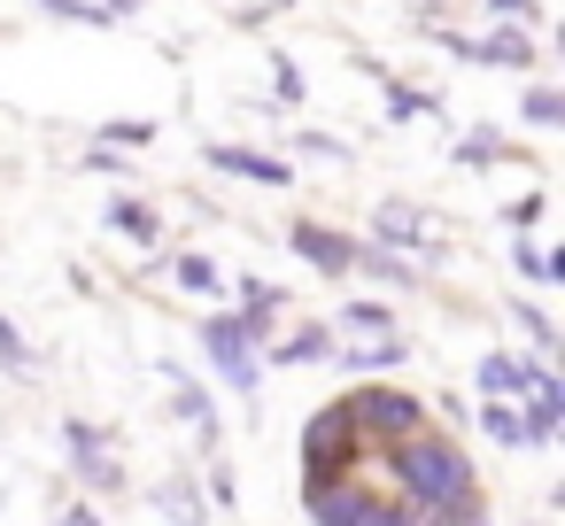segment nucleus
Segmentation results:
<instances>
[{"mask_svg":"<svg viewBox=\"0 0 565 526\" xmlns=\"http://www.w3.org/2000/svg\"><path fill=\"white\" fill-rule=\"evenodd\" d=\"M387 487H395V503H411V511H465V503H480L465 449H457L449 433H434V426L387 441Z\"/></svg>","mask_w":565,"mask_h":526,"instance_id":"f257e3e1","label":"nucleus"},{"mask_svg":"<svg viewBox=\"0 0 565 526\" xmlns=\"http://www.w3.org/2000/svg\"><path fill=\"white\" fill-rule=\"evenodd\" d=\"M341 418H349L356 449H372V441H403V433H418V426H426V402L403 395V387H356V395H341Z\"/></svg>","mask_w":565,"mask_h":526,"instance_id":"f03ea898","label":"nucleus"},{"mask_svg":"<svg viewBox=\"0 0 565 526\" xmlns=\"http://www.w3.org/2000/svg\"><path fill=\"white\" fill-rule=\"evenodd\" d=\"M519 395H526V449H550L557 441V418H565V387H557V372L542 364V356H526L519 364Z\"/></svg>","mask_w":565,"mask_h":526,"instance_id":"7ed1b4c3","label":"nucleus"},{"mask_svg":"<svg viewBox=\"0 0 565 526\" xmlns=\"http://www.w3.org/2000/svg\"><path fill=\"white\" fill-rule=\"evenodd\" d=\"M202 341H210V356H217L225 387H241V395L256 402V379H264V364H256V341H248V325H241V318H202Z\"/></svg>","mask_w":565,"mask_h":526,"instance_id":"20e7f679","label":"nucleus"},{"mask_svg":"<svg viewBox=\"0 0 565 526\" xmlns=\"http://www.w3.org/2000/svg\"><path fill=\"white\" fill-rule=\"evenodd\" d=\"M63 441H71V464H78V480L94 487V495H109V487H125V472H117V457H109V441L94 433V426H63Z\"/></svg>","mask_w":565,"mask_h":526,"instance_id":"39448f33","label":"nucleus"},{"mask_svg":"<svg viewBox=\"0 0 565 526\" xmlns=\"http://www.w3.org/2000/svg\"><path fill=\"white\" fill-rule=\"evenodd\" d=\"M287 240H295V256H302V264H318V271H333V279H341V271H356V240H341V233H333V225H318V217H302Z\"/></svg>","mask_w":565,"mask_h":526,"instance_id":"423d86ee","label":"nucleus"},{"mask_svg":"<svg viewBox=\"0 0 565 526\" xmlns=\"http://www.w3.org/2000/svg\"><path fill=\"white\" fill-rule=\"evenodd\" d=\"M372 233H380L387 248H426V210H418V202H380Z\"/></svg>","mask_w":565,"mask_h":526,"instance_id":"0eeeda50","label":"nucleus"},{"mask_svg":"<svg viewBox=\"0 0 565 526\" xmlns=\"http://www.w3.org/2000/svg\"><path fill=\"white\" fill-rule=\"evenodd\" d=\"M163 372H171V395H179V418L194 426V441H202V449H217V410H210V395H202L179 364H163Z\"/></svg>","mask_w":565,"mask_h":526,"instance_id":"6e6552de","label":"nucleus"},{"mask_svg":"<svg viewBox=\"0 0 565 526\" xmlns=\"http://www.w3.org/2000/svg\"><path fill=\"white\" fill-rule=\"evenodd\" d=\"M457 47H465L472 63H503V71H526V63H534V47H526V32H503V24H495L488 40H457Z\"/></svg>","mask_w":565,"mask_h":526,"instance_id":"1a4fd4ad","label":"nucleus"},{"mask_svg":"<svg viewBox=\"0 0 565 526\" xmlns=\"http://www.w3.org/2000/svg\"><path fill=\"white\" fill-rule=\"evenodd\" d=\"M210 163L233 171V179H256V186H287V163L279 155H256V148H210Z\"/></svg>","mask_w":565,"mask_h":526,"instance_id":"9d476101","label":"nucleus"},{"mask_svg":"<svg viewBox=\"0 0 565 526\" xmlns=\"http://www.w3.org/2000/svg\"><path fill=\"white\" fill-rule=\"evenodd\" d=\"M279 302H287V294H279L271 279H241V325H248V341H264V333H271Z\"/></svg>","mask_w":565,"mask_h":526,"instance_id":"9b49d317","label":"nucleus"},{"mask_svg":"<svg viewBox=\"0 0 565 526\" xmlns=\"http://www.w3.org/2000/svg\"><path fill=\"white\" fill-rule=\"evenodd\" d=\"M326 333H356V341H387V333H395V310H387V302H349V310H341V318H333Z\"/></svg>","mask_w":565,"mask_h":526,"instance_id":"f8f14e48","label":"nucleus"},{"mask_svg":"<svg viewBox=\"0 0 565 526\" xmlns=\"http://www.w3.org/2000/svg\"><path fill=\"white\" fill-rule=\"evenodd\" d=\"M109 225H117L132 248H156V240H163V217H156L148 202H109Z\"/></svg>","mask_w":565,"mask_h":526,"instance_id":"ddd939ff","label":"nucleus"},{"mask_svg":"<svg viewBox=\"0 0 565 526\" xmlns=\"http://www.w3.org/2000/svg\"><path fill=\"white\" fill-rule=\"evenodd\" d=\"M156 511L179 518V526H202V518H210V503L194 495V480H163V487H156Z\"/></svg>","mask_w":565,"mask_h":526,"instance_id":"4468645a","label":"nucleus"},{"mask_svg":"<svg viewBox=\"0 0 565 526\" xmlns=\"http://www.w3.org/2000/svg\"><path fill=\"white\" fill-rule=\"evenodd\" d=\"M310 356H333V333H326V325H295V333L271 348V364H310Z\"/></svg>","mask_w":565,"mask_h":526,"instance_id":"2eb2a0df","label":"nucleus"},{"mask_svg":"<svg viewBox=\"0 0 565 526\" xmlns=\"http://www.w3.org/2000/svg\"><path fill=\"white\" fill-rule=\"evenodd\" d=\"M519 364H526V356H480V395H488V402H511V395H519Z\"/></svg>","mask_w":565,"mask_h":526,"instance_id":"dca6fc26","label":"nucleus"},{"mask_svg":"<svg viewBox=\"0 0 565 526\" xmlns=\"http://www.w3.org/2000/svg\"><path fill=\"white\" fill-rule=\"evenodd\" d=\"M356 271L387 279V287H411V279H418V264H403V256H387V248H364V240H356Z\"/></svg>","mask_w":565,"mask_h":526,"instance_id":"f3484780","label":"nucleus"},{"mask_svg":"<svg viewBox=\"0 0 565 526\" xmlns=\"http://www.w3.org/2000/svg\"><path fill=\"white\" fill-rule=\"evenodd\" d=\"M341 364H349V372H387V364H403V341H395V333H387V341H356Z\"/></svg>","mask_w":565,"mask_h":526,"instance_id":"a211bd4d","label":"nucleus"},{"mask_svg":"<svg viewBox=\"0 0 565 526\" xmlns=\"http://www.w3.org/2000/svg\"><path fill=\"white\" fill-rule=\"evenodd\" d=\"M480 426H488V441H503V449H526V418H519L511 402H488V410H480Z\"/></svg>","mask_w":565,"mask_h":526,"instance_id":"6ab92c4d","label":"nucleus"},{"mask_svg":"<svg viewBox=\"0 0 565 526\" xmlns=\"http://www.w3.org/2000/svg\"><path fill=\"white\" fill-rule=\"evenodd\" d=\"M171 271H179V287H186V294H217V264H210V256H179Z\"/></svg>","mask_w":565,"mask_h":526,"instance_id":"aec40b11","label":"nucleus"},{"mask_svg":"<svg viewBox=\"0 0 565 526\" xmlns=\"http://www.w3.org/2000/svg\"><path fill=\"white\" fill-rule=\"evenodd\" d=\"M526 125H565V94L534 86V94H526Z\"/></svg>","mask_w":565,"mask_h":526,"instance_id":"412c9836","label":"nucleus"},{"mask_svg":"<svg viewBox=\"0 0 565 526\" xmlns=\"http://www.w3.org/2000/svg\"><path fill=\"white\" fill-rule=\"evenodd\" d=\"M0 364H9V372H32V348H24V333H17L9 318H0Z\"/></svg>","mask_w":565,"mask_h":526,"instance_id":"4be33fe9","label":"nucleus"},{"mask_svg":"<svg viewBox=\"0 0 565 526\" xmlns=\"http://www.w3.org/2000/svg\"><path fill=\"white\" fill-rule=\"evenodd\" d=\"M519 325H526V333H534V341H542V348H557V333H550V318H542V310H534V302H519Z\"/></svg>","mask_w":565,"mask_h":526,"instance_id":"5701e85b","label":"nucleus"},{"mask_svg":"<svg viewBox=\"0 0 565 526\" xmlns=\"http://www.w3.org/2000/svg\"><path fill=\"white\" fill-rule=\"evenodd\" d=\"M495 17H534V0H488Z\"/></svg>","mask_w":565,"mask_h":526,"instance_id":"b1692460","label":"nucleus"},{"mask_svg":"<svg viewBox=\"0 0 565 526\" xmlns=\"http://www.w3.org/2000/svg\"><path fill=\"white\" fill-rule=\"evenodd\" d=\"M63 526H102V518H94L86 503H71V511H63Z\"/></svg>","mask_w":565,"mask_h":526,"instance_id":"393cba45","label":"nucleus"},{"mask_svg":"<svg viewBox=\"0 0 565 526\" xmlns=\"http://www.w3.org/2000/svg\"><path fill=\"white\" fill-rule=\"evenodd\" d=\"M132 9H140V0H109V17H132Z\"/></svg>","mask_w":565,"mask_h":526,"instance_id":"a878e982","label":"nucleus"}]
</instances>
